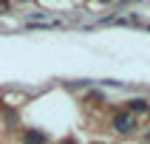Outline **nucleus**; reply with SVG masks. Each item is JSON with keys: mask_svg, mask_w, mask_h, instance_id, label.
I'll return each mask as SVG.
<instances>
[{"mask_svg": "<svg viewBox=\"0 0 150 144\" xmlns=\"http://www.w3.org/2000/svg\"><path fill=\"white\" fill-rule=\"evenodd\" d=\"M147 107H150V105L144 99H130V102H127V110H130V113H144Z\"/></svg>", "mask_w": 150, "mask_h": 144, "instance_id": "obj_3", "label": "nucleus"}, {"mask_svg": "<svg viewBox=\"0 0 150 144\" xmlns=\"http://www.w3.org/2000/svg\"><path fill=\"white\" fill-rule=\"evenodd\" d=\"M23 144H48V136L37 127H28V130H23Z\"/></svg>", "mask_w": 150, "mask_h": 144, "instance_id": "obj_2", "label": "nucleus"}, {"mask_svg": "<svg viewBox=\"0 0 150 144\" xmlns=\"http://www.w3.org/2000/svg\"><path fill=\"white\" fill-rule=\"evenodd\" d=\"M110 127H113L116 133L127 136V133H133L139 124H136V116L130 110H119V113H113V119H110Z\"/></svg>", "mask_w": 150, "mask_h": 144, "instance_id": "obj_1", "label": "nucleus"}, {"mask_svg": "<svg viewBox=\"0 0 150 144\" xmlns=\"http://www.w3.org/2000/svg\"><path fill=\"white\" fill-rule=\"evenodd\" d=\"M59 144H79V141H76V138H62Z\"/></svg>", "mask_w": 150, "mask_h": 144, "instance_id": "obj_4", "label": "nucleus"}, {"mask_svg": "<svg viewBox=\"0 0 150 144\" xmlns=\"http://www.w3.org/2000/svg\"><path fill=\"white\" fill-rule=\"evenodd\" d=\"M96 144H102V141H96Z\"/></svg>", "mask_w": 150, "mask_h": 144, "instance_id": "obj_5", "label": "nucleus"}]
</instances>
